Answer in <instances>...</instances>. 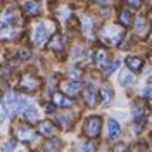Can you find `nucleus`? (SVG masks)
Segmentation results:
<instances>
[{
	"label": "nucleus",
	"instance_id": "obj_1",
	"mask_svg": "<svg viewBox=\"0 0 152 152\" xmlns=\"http://www.w3.org/2000/svg\"><path fill=\"white\" fill-rule=\"evenodd\" d=\"M19 26H21V18H19L18 10L16 9L5 10L4 21H2V24H0V37L5 38V40L12 38L16 35V31L19 29Z\"/></svg>",
	"mask_w": 152,
	"mask_h": 152
},
{
	"label": "nucleus",
	"instance_id": "obj_2",
	"mask_svg": "<svg viewBox=\"0 0 152 152\" xmlns=\"http://www.w3.org/2000/svg\"><path fill=\"white\" fill-rule=\"evenodd\" d=\"M52 31H54L52 23H48V21L37 23L33 31H31V42H33V45H37V47L43 45L48 38L52 37Z\"/></svg>",
	"mask_w": 152,
	"mask_h": 152
},
{
	"label": "nucleus",
	"instance_id": "obj_3",
	"mask_svg": "<svg viewBox=\"0 0 152 152\" xmlns=\"http://www.w3.org/2000/svg\"><path fill=\"white\" fill-rule=\"evenodd\" d=\"M99 37L107 45H119L121 38L124 37V28L116 26V24H109V26L102 28V31L99 33Z\"/></svg>",
	"mask_w": 152,
	"mask_h": 152
},
{
	"label": "nucleus",
	"instance_id": "obj_4",
	"mask_svg": "<svg viewBox=\"0 0 152 152\" xmlns=\"http://www.w3.org/2000/svg\"><path fill=\"white\" fill-rule=\"evenodd\" d=\"M2 104L5 105L9 116H14L18 111H23L29 102H28V99H24V97H21V95H18V94H7L4 97V102H2Z\"/></svg>",
	"mask_w": 152,
	"mask_h": 152
},
{
	"label": "nucleus",
	"instance_id": "obj_5",
	"mask_svg": "<svg viewBox=\"0 0 152 152\" xmlns=\"http://www.w3.org/2000/svg\"><path fill=\"white\" fill-rule=\"evenodd\" d=\"M100 130H102V118L100 116H90L85 119L83 133L88 138H97L100 135Z\"/></svg>",
	"mask_w": 152,
	"mask_h": 152
},
{
	"label": "nucleus",
	"instance_id": "obj_6",
	"mask_svg": "<svg viewBox=\"0 0 152 152\" xmlns=\"http://www.w3.org/2000/svg\"><path fill=\"white\" fill-rule=\"evenodd\" d=\"M14 137L18 140H21V142L28 143V142H33L37 138V132L31 126H28V124H19V126H16V130H14Z\"/></svg>",
	"mask_w": 152,
	"mask_h": 152
},
{
	"label": "nucleus",
	"instance_id": "obj_7",
	"mask_svg": "<svg viewBox=\"0 0 152 152\" xmlns=\"http://www.w3.org/2000/svg\"><path fill=\"white\" fill-rule=\"evenodd\" d=\"M40 83H42V81H40L33 73H24V75L21 76L19 86H21L24 92H37L38 88H40Z\"/></svg>",
	"mask_w": 152,
	"mask_h": 152
},
{
	"label": "nucleus",
	"instance_id": "obj_8",
	"mask_svg": "<svg viewBox=\"0 0 152 152\" xmlns=\"http://www.w3.org/2000/svg\"><path fill=\"white\" fill-rule=\"evenodd\" d=\"M99 92H97V88H95L92 83H88L85 86V90H83V100H85V104L88 107H95V105L99 104Z\"/></svg>",
	"mask_w": 152,
	"mask_h": 152
},
{
	"label": "nucleus",
	"instance_id": "obj_9",
	"mask_svg": "<svg viewBox=\"0 0 152 152\" xmlns=\"http://www.w3.org/2000/svg\"><path fill=\"white\" fill-rule=\"evenodd\" d=\"M107 59H109V54H107L105 48L99 47L94 52V61H95V64H97L99 67H105L107 66Z\"/></svg>",
	"mask_w": 152,
	"mask_h": 152
},
{
	"label": "nucleus",
	"instance_id": "obj_10",
	"mask_svg": "<svg viewBox=\"0 0 152 152\" xmlns=\"http://www.w3.org/2000/svg\"><path fill=\"white\" fill-rule=\"evenodd\" d=\"M52 97H54V99H52V104H56V107H69V105L75 104V100L69 99V97L64 95V94H54Z\"/></svg>",
	"mask_w": 152,
	"mask_h": 152
},
{
	"label": "nucleus",
	"instance_id": "obj_11",
	"mask_svg": "<svg viewBox=\"0 0 152 152\" xmlns=\"http://www.w3.org/2000/svg\"><path fill=\"white\" fill-rule=\"evenodd\" d=\"M61 88H62V92H64V95H76L80 90H81V83L80 81H66V83H62L61 85Z\"/></svg>",
	"mask_w": 152,
	"mask_h": 152
},
{
	"label": "nucleus",
	"instance_id": "obj_12",
	"mask_svg": "<svg viewBox=\"0 0 152 152\" xmlns=\"http://www.w3.org/2000/svg\"><path fill=\"white\" fill-rule=\"evenodd\" d=\"M81 29L85 35H92L94 33V18L88 16V14H81Z\"/></svg>",
	"mask_w": 152,
	"mask_h": 152
},
{
	"label": "nucleus",
	"instance_id": "obj_13",
	"mask_svg": "<svg viewBox=\"0 0 152 152\" xmlns=\"http://www.w3.org/2000/svg\"><path fill=\"white\" fill-rule=\"evenodd\" d=\"M126 66H128V69H132V71H142L143 67V59H140V57L137 56H130L126 57Z\"/></svg>",
	"mask_w": 152,
	"mask_h": 152
},
{
	"label": "nucleus",
	"instance_id": "obj_14",
	"mask_svg": "<svg viewBox=\"0 0 152 152\" xmlns=\"http://www.w3.org/2000/svg\"><path fill=\"white\" fill-rule=\"evenodd\" d=\"M38 130H40V133H42L43 137H48V138H50V137H54V135H56L57 128H56V124L52 123V121H42Z\"/></svg>",
	"mask_w": 152,
	"mask_h": 152
},
{
	"label": "nucleus",
	"instance_id": "obj_15",
	"mask_svg": "<svg viewBox=\"0 0 152 152\" xmlns=\"http://www.w3.org/2000/svg\"><path fill=\"white\" fill-rule=\"evenodd\" d=\"M64 47H66V42H64V38L61 35H54L52 40H50V43H48V48L54 50V52H61Z\"/></svg>",
	"mask_w": 152,
	"mask_h": 152
},
{
	"label": "nucleus",
	"instance_id": "obj_16",
	"mask_svg": "<svg viewBox=\"0 0 152 152\" xmlns=\"http://www.w3.org/2000/svg\"><path fill=\"white\" fill-rule=\"evenodd\" d=\"M23 10H24V14H28V16H37L38 12H40V5H38V2L26 0V2L23 4Z\"/></svg>",
	"mask_w": 152,
	"mask_h": 152
},
{
	"label": "nucleus",
	"instance_id": "obj_17",
	"mask_svg": "<svg viewBox=\"0 0 152 152\" xmlns=\"http://www.w3.org/2000/svg\"><path fill=\"white\" fill-rule=\"evenodd\" d=\"M145 105L143 104H135V107H133V116H135V121L138 124H143L145 123Z\"/></svg>",
	"mask_w": 152,
	"mask_h": 152
},
{
	"label": "nucleus",
	"instance_id": "obj_18",
	"mask_svg": "<svg viewBox=\"0 0 152 152\" xmlns=\"http://www.w3.org/2000/svg\"><path fill=\"white\" fill-rule=\"evenodd\" d=\"M107 133H109V138H118L119 133H121V126L116 119H109L107 123Z\"/></svg>",
	"mask_w": 152,
	"mask_h": 152
},
{
	"label": "nucleus",
	"instance_id": "obj_19",
	"mask_svg": "<svg viewBox=\"0 0 152 152\" xmlns=\"http://www.w3.org/2000/svg\"><path fill=\"white\" fill-rule=\"evenodd\" d=\"M23 116H24V119H28V121H37L38 119L37 107H35L33 104H28L24 109H23Z\"/></svg>",
	"mask_w": 152,
	"mask_h": 152
},
{
	"label": "nucleus",
	"instance_id": "obj_20",
	"mask_svg": "<svg viewBox=\"0 0 152 152\" xmlns=\"http://www.w3.org/2000/svg\"><path fill=\"white\" fill-rule=\"evenodd\" d=\"M61 147H62V142H61L59 138H50L48 142H45L43 151L45 152H56V151H59Z\"/></svg>",
	"mask_w": 152,
	"mask_h": 152
},
{
	"label": "nucleus",
	"instance_id": "obj_21",
	"mask_svg": "<svg viewBox=\"0 0 152 152\" xmlns=\"http://www.w3.org/2000/svg\"><path fill=\"white\" fill-rule=\"evenodd\" d=\"M132 21H133V18H132V12H130V10L123 9L121 12H119V23H121L123 26H130Z\"/></svg>",
	"mask_w": 152,
	"mask_h": 152
},
{
	"label": "nucleus",
	"instance_id": "obj_22",
	"mask_svg": "<svg viewBox=\"0 0 152 152\" xmlns=\"http://www.w3.org/2000/svg\"><path fill=\"white\" fill-rule=\"evenodd\" d=\"M119 81H121V85H133L135 83V76L132 73H128V71H123L121 76H119Z\"/></svg>",
	"mask_w": 152,
	"mask_h": 152
},
{
	"label": "nucleus",
	"instance_id": "obj_23",
	"mask_svg": "<svg viewBox=\"0 0 152 152\" xmlns=\"http://www.w3.org/2000/svg\"><path fill=\"white\" fill-rule=\"evenodd\" d=\"M149 26V23H147V19L145 18H138L137 19V33L138 35H143L145 33V29Z\"/></svg>",
	"mask_w": 152,
	"mask_h": 152
},
{
	"label": "nucleus",
	"instance_id": "obj_24",
	"mask_svg": "<svg viewBox=\"0 0 152 152\" xmlns=\"http://www.w3.org/2000/svg\"><path fill=\"white\" fill-rule=\"evenodd\" d=\"M100 95L104 97V100L107 102V100H111V99H113V95H114V90H113V88H111L109 85H105L104 88H102V92H100Z\"/></svg>",
	"mask_w": 152,
	"mask_h": 152
},
{
	"label": "nucleus",
	"instance_id": "obj_25",
	"mask_svg": "<svg viewBox=\"0 0 152 152\" xmlns=\"http://www.w3.org/2000/svg\"><path fill=\"white\" fill-rule=\"evenodd\" d=\"M97 149V145H95L94 140H90V142H85L81 147H80V152H94Z\"/></svg>",
	"mask_w": 152,
	"mask_h": 152
},
{
	"label": "nucleus",
	"instance_id": "obj_26",
	"mask_svg": "<svg viewBox=\"0 0 152 152\" xmlns=\"http://www.w3.org/2000/svg\"><path fill=\"white\" fill-rule=\"evenodd\" d=\"M113 152H128V145L126 143H116L113 147Z\"/></svg>",
	"mask_w": 152,
	"mask_h": 152
},
{
	"label": "nucleus",
	"instance_id": "obj_27",
	"mask_svg": "<svg viewBox=\"0 0 152 152\" xmlns=\"http://www.w3.org/2000/svg\"><path fill=\"white\" fill-rule=\"evenodd\" d=\"M118 66H119V61H114L113 64H107V66H105V71H104V73H105V75H111V73H113V71H114Z\"/></svg>",
	"mask_w": 152,
	"mask_h": 152
},
{
	"label": "nucleus",
	"instance_id": "obj_28",
	"mask_svg": "<svg viewBox=\"0 0 152 152\" xmlns=\"http://www.w3.org/2000/svg\"><path fill=\"white\" fill-rule=\"evenodd\" d=\"M128 2V5L130 7H133V9H138V7H142L143 0H126Z\"/></svg>",
	"mask_w": 152,
	"mask_h": 152
},
{
	"label": "nucleus",
	"instance_id": "obj_29",
	"mask_svg": "<svg viewBox=\"0 0 152 152\" xmlns=\"http://www.w3.org/2000/svg\"><path fill=\"white\" fill-rule=\"evenodd\" d=\"M80 76H81V73H80L78 69L69 71V78H73V81H80Z\"/></svg>",
	"mask_w": 152,
	"mask_h": 152
},
{
	"label": "nucleus",
	"instance_id": "obj_30",
	"mask_svg": "<svg viewBox=\"0 0 152 152\" xmlns=\"http://www.w3.org/2000/svg\"><path fill=\"white\" fill-rule=\"evenodd\" d=\"M7 116H9V113H7L5 105H4V104H0V121H2V119H5Z\"/></svg>",
	"mask_w": 152,
	"mask_h": 152
},
{
	"label": "nucleus",
	"instance_id": "obj_31",
	"mask_svg": "<svg viewBox=\"0 0 152 152\" xmlns=\"http://www.w3.org/2000/svg\"><path fill=\"white\" fill-rule=\"evenodd\" d=\"M143 97L152 99V88H145V90H143Z\"/></svg>",
	"mask_w": 152,
	"mask_h": 152
},
{
	"label": "nucleus",
	"instance_id": "obj_32",
	"mask_svg": "<svg viewBox=\"0 0 152 152\" xmlns=\"http://www.w3.org/2000/svg\"><path fill=\"white\" fill-rule=\"evenodd\" d=\"M57 119L64 123V128H67V124H69V119H67V118H62V116H57Z\"/></svg>",
	"mask_w": 152,
	"mask_h": 152
},
{
	"label": "nucleus",
	"instance_id": "obj_33",
	"mask_svg": "<svg viewBox=\"0 0 152 152\" xmlns=\"http://www.w3.org/2000/svg\"><path fill=\"white\" fill-rule=\"evenodd\" d=\"M45 109H47V113H54V111H56V104H47Z\"/></svg>",
	"mask_w": 152,
	"mask_h": 152
},
{
	"label": "nucleus",
	"instance_id": "obj_34",
	"mask_svg": "<svg viewBox=\"0 0 152 152\" xmlns=\"http://www.w3.org/2000/svg\"><path fill=\"white\" fill-rule=\"evenodd\" d=\"M94 2H99V4H109L111 0H94Z\"/></svg>",
	"mask_w": 152,
	"mask_h": 152
},
{
	"label": "nucleus",
	"instance_id": "obj_35",
	"mask_svg": "<svg viewBox=\"0 0 152 152\" xmlns=\"http://www.w3.org/2000/svg\"><path fill=\"white\" fill-rule=\"evenodd\" d=\"M149 40H151V42H152V31H151V35H149Z\"/></svg>",
	"mask_w": 152,
	"mask_h": 152
},
{
	"label": "nucleus",
	"instance_id": "obj_36",
	"mask_svg": "<svg viewBox=\"0 0 152 152\" xmlns=\"http://www.w3.org/2000/svg\"><path fill=\"white\" fill-rule=\"evenodd\" d=\"M33 2H37V0H33Z\"/></svg>",
	"mask_w": 152,
	"mask_h": 152
},
{
	"label": "nucleus",
	"instance_id": "obj_37",
	"mask_svg": "<svg viewBox=\"0 0 152 152\" xmlns=\"http://www.w3.org/2000/svg\"><path fill=\"white\" fill-rule=\"evenodd\" d=\"M5 152H7V151H5Z\"/></svg>",
	"mask_w": 152,
	"mask_h": 152
}]
</instances>
